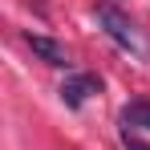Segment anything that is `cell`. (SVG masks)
I'll use <instances>...</instances> for the list:
<instances>
[{"instance_id": "obj_5", "label": "cell", "mask_w": 150, "mask_h": 150, "mask_svg": "<svg viewBox=\"0 0 150 150\" xmlns=\"http://www.w3.org/2000/svg\"><path fill=\"white\" fill-rule=\"evenodd\" d=\"M122 146H126V150H150V146H142L138 138H130V130H126V134H122Z\"/></svg>"}, {"instance_id": "obj_3", "label": "cell", "mask_w": 150, "mask_h": 150, "mask_svg": "<svg viewBox=\"0 0 150 150\" xmlns=\"http://www.w3.org/2000/svg\"><path fill=\"white\" fill-rule=\"evenodd\" d=\"M25 45L37 53L45 65H57V69H61V65H69V53H65V45H57L53 37H41V33H25Z\"/></svg>"}, {"instance_id": "obj_1", "label": "cell", "mask_w": 150, "mask_h": 150, "mask_svg": "<svg viewBox=\"0 0 150 150\" xmlns=\"http://www.w3.org/2000/svg\"><path fill=\"white\" fill-rule=\"evenodd\" d=\"M98 25L105 28V37H110L114 45H122V49H130V53L142 49V41H138V33H134V21L126 16L122 8H114V4H98Z\"/></svg>"}, {"instance_id": "obj_2", "label": "cell", "mask_w": 150, "mask_h": 150, "mask_svg": "<svg viewBox=\"0 0 150 150\" xmlns=\"http://www.w3.org/2000/svg\"><path fill=\"white\" fill-rule=\"evenodd\" d=\"M93 93H101V77H93V73H69L61 81V101L69 110L85 105V98H93Z\"/></svg>"}, {"instance_id": "obj_4", "label": "cell", "mask_w": 150, "mask_h": 150, "mask_svg": "<svg viewBox=\"0 0 150 150\" xmlns=\"http://www.w3.org/2000/svg\"><path fill=\"white\" fill-rule=\"evenodd\" d=\"M122 126H130V130H150V101H130L122 110Z\"/></svg>"}]
</instances>
